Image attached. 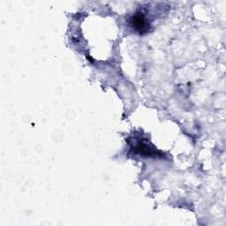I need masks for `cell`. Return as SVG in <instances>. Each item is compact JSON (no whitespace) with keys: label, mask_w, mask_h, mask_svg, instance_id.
Segmentation results:
<instances>
[{"label":"cell","mask_w":226,"mask_h":226,"mask_svg":"<svg viewBox=\"0 0 226 226\" xmlns=\"http://www.w3.org/2000/svg\"><path fill=\"white\" fill-rule=\"evenodd\" d=\"M134 25L139 28V29H142L145 26V20L143 19L142 15H138L134 18Z\"/></svg>","instance_id":"6da1fadb"}]
</instances>
